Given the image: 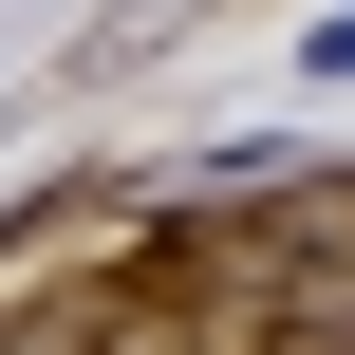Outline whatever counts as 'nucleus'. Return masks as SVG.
<instances>
[{
  "mask_svg": "<svg viewBox=\"0 0 355 355\" xmlns=\"http://www.w3.org/2000/svg\"><path fill=\"white\" fill-rule=\"evenodd\" d=\"M318 225H337V243H355V187H337V206H318Z\"/></svg>",
  "mask_w": 355,
  "mask_h": 355,
  "instance_id": "1",
  "label": "nucleus"
}]
</instances>
